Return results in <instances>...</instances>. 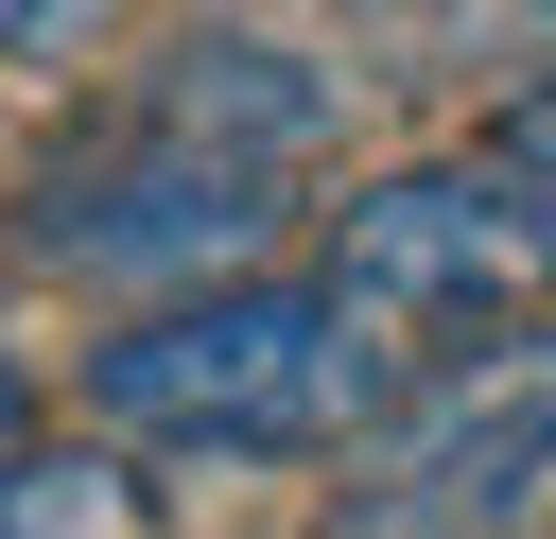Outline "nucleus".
I'll list each match as a JSON object with an SVG mask.
<instances>
[{"mask_svg":"<svg viewBox=\"0 0 556 539\" xmlns=\"http://www.w3.org/2000/svg\"><path fill=\"white\" fill-rule=\"evenodd\" d=\"M87 417L156 435V452H348V435L400 417V365L313 278H226V296H174V313L104 330L87 348Z\"/></svg>","mask_w":556,"mask_h":539,"instance_id":"1","label":"nucleus"},{"mask_svg":"<svg viewBox=\"0 0 556 539\" xmlns=\"http://www.w3.org/2000/svg\"><path fill=\"white\" fill-rule=\"evenodd\" d=\"M313 296L400 365V400L452 383L469 348H521V296H539V104H504L486 174H382V191H348Z\"/></svg>","mask_w":556,"mask_h":539,"instance_id":"2","label":"nucleus"},{"mask_svg":"<svg viewBox=\"0 0 556 539\" xmlns=\"http://www.w3.org/2000/svg\"><path fill=\"white\" fill-rule=\"evenodd\" d=\"M278 243V174H226V156H174L156 122L122 139V156H87V174H52L35 191V261H70V278H243Z\"/></svg>","mask_w":556,"mask_h":539,"instance_id":"3","label":"nucleus"},{"mask_svg":"<svg viewBox=\"0 0 556 539\" xmlns=\"http://www.w3.org/2000/svg\"><path fill=\"white\" fill-rule=\"evenodd\" d=\"M417 400H434V435L382 469L365 539H504V522L539 504V330H521L504 365H452V383H417Z\"/></svg>","mask_w":556,"mask_h":539,"instance_id":"4","label":"nucleus"},{"mask_svg":"<svg viewBox=\"0 0 556 539\" xmlns=\"http://www.w3.org/2000/svg\"><path fill=\"white\" fill-rule=\"evenodd\" d=\"M174 156H226V174H278V156H313L330 122H348V87L330 70H295L278 35H174L156 52V104H139Z\"/></svg>","mask_w":556,"mask_h":539,"instance_id":"5","label":"nucleus"},{"mask_svg":"<svg viewBox=\"0 0 556 539\" xmlns=\"http://www.w3.org/2000/svg\"><path fill=\"white\" fill-rule=\"evenodd\" d=\"M0 539H174V504L122 452H17L0 469Z\"/></svg>","mask_w":556,"mask_h":539,"instance_id":"6","label":"nucleus"},{"mask_svg":"<svg viewBox=\"0 0 556 539\" xmlns=\"http://www.w3.org/2000/svg\"><path fill=\"white\" fill-rule=\"evenodd\" d=\"M17 452H35V400H17V365H0V469H17Z\"/></svg>","mask_w":556,"mask_h":539,"instance_id":"7","label":"nucleus"}]
</instances>
